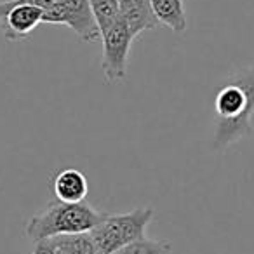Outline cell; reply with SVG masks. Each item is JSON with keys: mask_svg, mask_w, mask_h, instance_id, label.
<instances>
[{"mask_svg": "<svg viewBox=\"0 0 254 254\" xmlns=\"http://www.w3.org/2000/svg\"><path fill=\"white\" fill-rule=\"evenodd\" d=\"M119 7L120 18L129 26L134 39L146 30H155L159 26L152 9V0H119Z\"/></svg>", "mask_w": 254, "mask_h": 254, "instance_id": "52a82bcc", "label": "cell"}, {"mask_svg": "<svg viewBox=\"0 0 254 254\" xmlns=\"http://www.w3.org/2000/svg\"><path fill=\"white\" fill-rule=\"evenodd\" d=\"M152 9L159 25H166L174 33H185L187 14L183 0H152Z\"/></svg>", "mask_w": 254, "mask_h": 254, "instance_id": "9c48e42d", "label": "cell"}, {"mask_svg": "<svg viewBox=\"0 0 254 254\" xmlns=\"http://www.w3.org/2000/svg\"><path fill=\"white\" fill-rule=\"evenodd\" d=\"M103 40V58L101 70L105 73L106 80L117 82L126 78L127 71V58L129 49L134 40L129 26L126 25L122 18L115 23L110 30L101 33Z\"/></svg>", "mask_w": 254, "mask_h": 254, "instance_id": "5b68a950", "label": "cell"}, {"mask_svg": "<svg viewBox=\"0 0 254 254\" xmlns=\"http://www.w3.org/2000/svg\"><path fill=\"white\" fill-rule=\"evenodd\" d=\"M214 148L225 150L239 139L253 134L254 64L230 75L214 98Z\"/></svg>", "mask_w": 254, "mask_h": 254, "instance_id": "6da1fadb", "label": "cell"}, {"mask_svg": "<svg viewBox=\"0 0 254 254\" xmlns=\"http://www.w3.org/2000/svg\"><path fill=\"white\" fill-rule=\"evenodd\" d=\"M153 209L139 207L124 214H105L91 230L98 254H117L122 247L145 237L146 225L152 221Z\"/></svg>", "mask_w": 254, "mask_h": 254, "instance_id": "3957f363", "label": "cell"}, {"mask_svg": "<svg viewBox=\"0 0 254 254\" xmlns=\"http://www.w3.org/2000/svg\"><path fill=\"white\" fill-rule=\"evenodd\" d=\"M101 212L94 211L87 202H51L44 211L37 212L26 223V235L33 242L53 239L60 235L89 233L103 219Z\"/></svg>", "mask_w": 254, "mask_h": 254, "instance_id": "7a4b0ae2", "label": "cell"}, {"mask_svg": "<svg viewBox=\"0 0 254 254\" xmlns=\"http://www.w3.org/2000/svg\"><path fill=\"white\" fill-rule=\"evenodd\" d=\"M53 191L56 200L68 202V204L84 202L89 191L87 178L78 169H63L54 178Z\"/></svg>", "mask_w": 254, "mask_h": 254, "instance_id": "ba28073f", "label": "cell"}, {"mask_svg": "<svg viewBox=\"0 0 254 254\" xmlns=\"http://www.w3.org/2000/svg\"><path fill=\"white\" fill-rule=\"evenodd\" d=\"M44 9L37 5H18L7 14V18L0 23L4 35L9 42L23 40L35 30L39 23H42Z\"/></svg>", "mask_w": 254, "mask_h": 254, "instance_id": "8992f818", "label": "cell"}, {"mask_svg": "<svg viewBox=\"0 0 254 254\" xmlns=\"http://www.w3.org/2000/svg\"><path fill=\"white\" fill-rule=\"evenodd\" d=\"M51 4H53V0H4V2H0V23L4 21L9 12L18 5H37V7H42L46 11Z\"/></svg>", "mask_w": 254, "mask_h": 254, "instance_id": "7c38bea8", "label": "cell"}, {"mask_svg": "<svg viewBox=\"0 0 254 254\" xmlns=\"http://www.w3.org/2000/svg\"><path fill=\"white\" fill-rule=\"evenodd\" d=\"M171 253H173L171 242L143 237V239L134 240L129 246L122 247L117 254H171Z\"/></svg>", "mask_w": 254, "mask_h": 254, "instance_id": "8fae6325", "label": "cell"}, {"mask_svg": "<svg viewBox=\"0 0 254 254\" xmlns=\"http://www.w3.org/2000/svg\"><path fill=\"white\" fill-rule=\"evenodd\" d=\"M33 254H68V253L60 246L56 237H53V239H46V240H40V242H35Z\"/></svg>", "mask_w": 254, "mask_h": 254, "instance_id": "4fadbf2b", "label": "cell"}, {"mask_svg": "<svg viewBox=\"0 0 254 254\" xmlns=\"http://www.w3.org/2000/svg\"><path fill=\"white\" fill-rule=\"evenodd\" d=\"M42 23L70 26L84 42L101 39L89 0H53V4L44 11Z\"/></svg>", "mask_w": 254, "mask_h": 254, "instance_id": "277c9868", "label": "cell"}, {"mask_svg": "<svg viewBox=\"0 0 254 254\" xmlns=\"http://www.w3.org/2000/svg\"><path fill=\"white\" fill-rule=\"evenodd\" d=\"M94 19L101 33L110 30L120 19L119 0H89Z\"/></svg>", "mask_w": 254, "mask_h": 254, "instance_id": "30bf717a", "label": "cell"}]
</instances>
